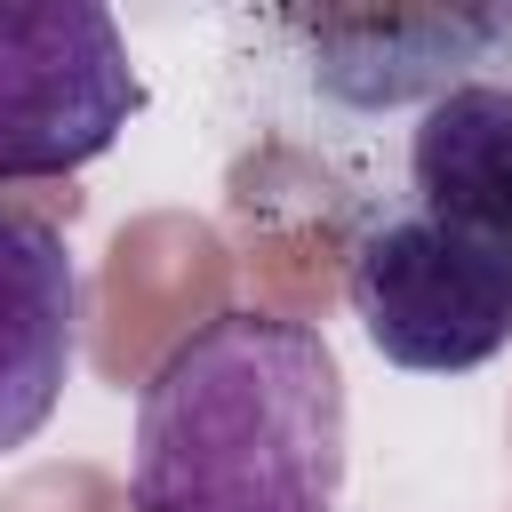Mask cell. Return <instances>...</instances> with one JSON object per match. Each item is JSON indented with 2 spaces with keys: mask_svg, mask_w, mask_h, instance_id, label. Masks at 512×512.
I'll return each mask as SVG.
<instances>
[{
  "mask_svg": "<svg viewBox=\"0 0 512 512\" xmlns=\"http://www.w3.org/2000/svg\"><path fill=\"white\" fill-rule=\"evenodd\" d=\"M264 64L328 144L400 128V200L512 248V8H288L256 16Z\"/></svg>",
  "mask_w": 512,
  "mask_h": 512,
  "instance_id": "cell-1",
  "label": "cell"
},
{
  "mask_svg": "<svg viewBox=\"0 0 512 512\" xmlns=\"http://www.w3.org/2000/svg\"><path fill=\"white\" fill-rule=\"evenodd\" d=\"M136 512H336L344 368L312 320L232 304L192 320L136 392Z\"/></svg>",
  "mask_w": 512,
  "mask_h": 512,
  "instance_id": "cell-2",
  "label": "cell"
},
{
  "mask_svg": "<svg viewBox=\"0 0 512 512\" xmlns=\"http://www.w3.org/2000/svg\"><path fill=\"white\" fill-rule=\"evenodd\" d=\"M344 296L376 360L408 376H464L512 344V248L424 208L360 216Z\"/></svg>",
  "mask_w": 512,
  "mask_h": 512,
  "instance_id": "cell-3",
  "label": "cell"
},
{
  "mask_svg": "<svg viewBox=\"0 0 512 512\" xmlns=\"http://www.w3.org/2000/svg\"><path fill=\"white\" fill-rule=\"evenodd\" d=\"M144 112L128 32L96 0H0V184L104 160Z\"/></svg>",
  "mask_w": 512,
  "mask_h": 512,
  "instance_id": "cell-4",
  "label": "cell"
},
{
  "mask_svg": "<svg viewBox=\"0 0 512 512\" xmlns=\"http://www.w3.org/2000/svg\"><path fill=\"white\" fill-rule=\"evenodd\" d=\"M80 368V264L72 240L0 200V456L40 440Z\"/></svg>",
  "mask_w": 512,
  "mask_h": 512,
  "instance_id": "cell-5",
  "label": "cell"
}]
</instances>
